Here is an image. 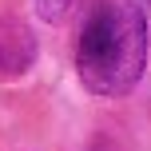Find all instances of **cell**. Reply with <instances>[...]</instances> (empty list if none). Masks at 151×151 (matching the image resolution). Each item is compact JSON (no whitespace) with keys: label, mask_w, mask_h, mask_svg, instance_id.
I'll return each instance as SVG.
<instances>
[{"label":"cell","mask_w":151,"mask_h":151,"mask_svg":"<svg viewBox=\"0 0 151 151\" xmlns=\"http://www.w3.org/2000/svg\"><path fill=\"white\" fill-rule=\"evenodd\" d=\"M147 64V20L135 4H104L88 16L80 32L76 72L96 96L135 91Z\"/></svg>","instance_id":"1"},{"label":"cell","mask_w":151,"mask_h":151,"mask_svg":"<svg viewBox=\"0 0 151 151\" xmlns=\"http://www.w3.org/2000/svg\"><path fill=\"white\" fill-rule=\"evenodd\" d=\"M36 64V40L24 24L16 20H0V76L16 80Z\"/></svg>","instance_id":"2"},{"label":"cell","mask_w":151,"mask_h":151,"mask_svg":"<svg viewBox=\"0 0 151 151\" xmlns=\"http://www.w3.org/2000/svg\"><path fill=\"white\" fill-rule=\"evenodd\" d=\"M80 4H83V0H36V16L44 24H64L68 16H76Z\"/></svg>","instance_id":"3"},{"label":"cell","mask_w":151,"mask_h":151,"mask_svg":"<svg viewBox=\"0 0 151 151\" xmlns=\"http://www.w3.org/2000/svg\"><path fill=\"white\" fill-rule=\"evenodd\" d=\"M147 4H151V0H147Z\"/></svg>","instance_id":"4"}]
</instances>
